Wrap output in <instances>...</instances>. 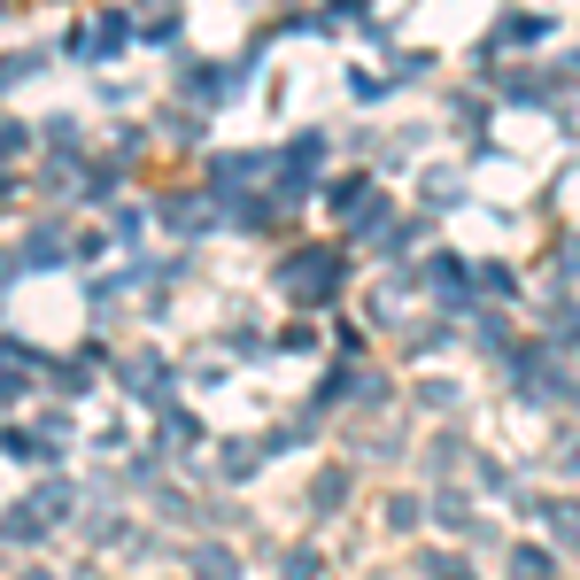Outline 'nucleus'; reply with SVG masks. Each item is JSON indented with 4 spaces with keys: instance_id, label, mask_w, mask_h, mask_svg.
Segmentation results:
<instances>
[{
    "instance_id": "nucleus-1",
    "label": "nucleus",
    "mask_w": 580,
    "mask_h": 580,
    "mask_svg": "<svg viewBox=\"0 0 580 580\" xmlns=\"http://www.w3.org/2000/svg\"><path fill=\"white\" fill-rule=\"evenodd\" d=\"M279 287H287L294 302H317V294H334V287H341V256H325V247H302V256H287Z\"/></svg>"
},
{
    "instance_id": "nucleus-2",
    "label": "nucleus",
    "mask_w": 580,
    "mask_h": 580,
    "mask_svg": "<svg viewBox=\"0 0 580 580\" xmlns=\"http://www.w3.org/2000/svg\"><path fill=\"white\" fill-rule=\"evenodd\" d=\"M32 511H39L47 527H55V519H70V480H47V487L32 495Z\"/></svg>"
},
{
    "instance_id": "nucleus-3",
    "label": "nucleus",
    "mask_w": 580,
    "mask_h": 580,
    "mask_svg": "<svg viewBox=\"0 0 580 580\" xmlns=\"http://www.w3.org/2000/svg\"><path fill=\"white\" fill-rule=\"evenodd\" d=\"M70 47L77 55H109V47H124V24H94V32H77Z\"/></svg>"
},
{
    "instance_id": "nucleus-4",
    "label": "nucleus",
    "mask_w": 580,
    "mask_h": 580,
    "mask_svg": "<svg viewBox=\"0 0 580 580\" xmlns=\"http://www.w3.org/2000/svg\"><path fill=\"white\" fill-rule=\"evenodd\" d=\"M24 387V349H9V341H0V402H9Z\"/></svg>"
},
{
    "instance_id": "nucleus-5",
    "label": "nucleus",
    "mask_w": 580,
    "mask_h": 580,
    "mask_svg": "<svg viewBox=\"0 0 580 580\" xmlns=\"http://www.w3.org/2000/svg\"><path fill=\"white\" fill-rule=\"evenodd\" d=\"M387 527L410 534V527H419V504H410V495H387Z\"/></svg>"
},
{
    "instance_id": "nucleus-6",
    "label": "nucleus",
    "mask_w": 580,
    "mask_h": 580,
    "mask_svg": "<svg viewBox=\"0 0 580 580\" xmlns=\"http://www.w3.org/2000/svg\"><path fill=\"white\" fill-rule=\"evenodd\" d=\"M16 155H32V132L24 124H0V162H16Z\"/></svg>"
},
{
    "instance_id": "nucleus-7",
    "label": "nucleus",
    "mask_w": 580,
    "mask_h": 580,
    "mask_svg": "<svg viewBox=\"0 0 580 580\" xmlns=\"http://www.w3.org/2000/svg\"><path fill=\"white\" fill-rule=\"evenodd\" d=\"M341 495H349V472H325V480H317V504H325V511H334Z\"/></svg>"
},
{
    "instance_id": "nucleus-8",
    "label": "nucleus",
    "mask_w": 580,
    "mask_h": 580,
    "mask_svg": "<svg viewBox=\"0 0 580 580\" xmlns=\"http://www.w3.org/2000/svg\"><path fill=\"white\" fill-rule=\"evenodd\" d=\"M557 534H565V542H580V511H572V504H557Z\"/></svg>"
},
{
    "instance_id": "nucleus-9",
    "label": "nucleus",
    "mask_w": 580,
    "mask_h": 580,
    "mask_svg": "<svg viewBox=\"0 0 580 580\" xmlns=\"http://www.w3.org/2000/svg\"><path fill=\"white\" fill-rule=\"evenodd\" d=\"M565 279H580V240H565Z\"/></svg>"
}]
</instances>
